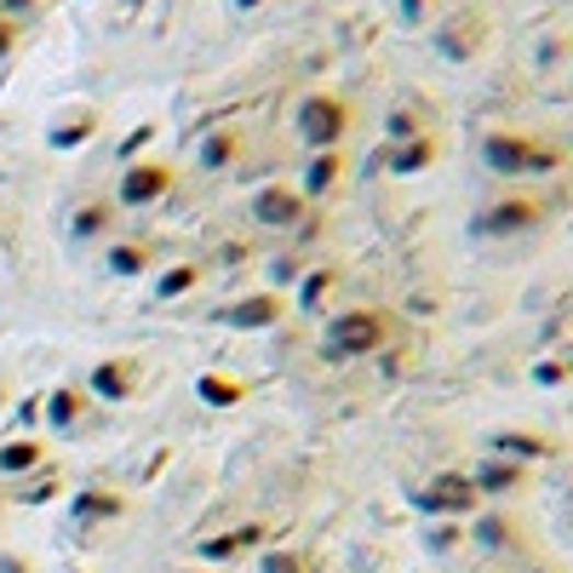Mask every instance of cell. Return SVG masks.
Wrapping results in <instances>:
<instances>
[{"label": "cell", "instance_id": "52a82bcc", "mask_svg": "<svg viewBox=\"0 0 573 573\" xmlns=\"http://www.w3.org/2000/svg\"><path fill=\"white\" fill-rule=\"evenodd\" d=\"M305 195H298V184H264L253 195V224H264V230H293V224H305Z\"/></svg>", "mask_w": 573, "mask_h": 573}, {"label": "cell", "instance_id": "2e32d148", "mask_svg": "<svg viewBox=\"0 0 573 573\" xmlns=\"http://www.w3.org/2000/svg\"><path fill=\"white\" fill-rule=\"evenodd\" d=\"M87 419V396L81 390H53L46 396V425L53 431H75Z\"/></svg>", "mask_w": 573, "mask_h": 573}, {"label": "cell", "instance_id": "7c38bea8", "mask_svg": "<svg viewBox=\"0 0 573 573\" xmlns=\"http://www.w3.org/2000/svg\"><path fill=\"white\" fill-rule=\"evenodd\" d=\"M431 161H436V138H431V133L385 149V167L396 172V179H419V172H431Z\"/></svg>", "mask_w": 573, "mask_h": 573}, {"label": "cell", "instance_id": "3957f363", "mask_svg": "<svg viewBox=\"0 0 573 573\" xmlns=\"http://www.w3.org/2000/svg\"><path fill=\"white\" fill-rule=\"evenodd\" d=\"M385 316L379 310H344V316H328V328H321V351L333 362H362L385 344Z\"/></svg>", "mask_w": 573, "mask_h": 573}, {"label": "cell", "instance_id": "d6986e66", "mask_svg": "<svg viewBox=\"0 0 573 573\" xmlns=\"http://www.w3.org/2000/svg\"><path fill=\"white\" fill-rule=\"evenodd\" d=\"M104 270H110V276H144V270H149V247H138V241H115L110 253H104Z\"/></svg>", "mask_w": 573, "mask_h": 573}, {"label": "cell", "instance_id": "cb8c5ba5", "mask_svg": "<svg viewBox=\"0 0 573 573\" xmlns=\"http://www.w3.org/2000/svg\"><path fill=\"white\" fill-rule=\"evenodd\" d=\"M328 293H333V270H305L298 276V310H316Z\"/></svg>", "mask_w": 573, "mask_h": 573}, {"label": "cell", "instance_id": "1f68e13d", "mask_svg": "<svg viewBox=\"0 0 573 573\" xmlns=\"http://www.w3.org/2000/svg\"><path fill=\"white\" fill-rule=\"evenodd\" d=\"M35 7H41V0H0V18H12V23H18L23 12H35Z\"/></svg>", "mask_w": 573, "mask_h": 573}, {"label": "cell", "instance_id": "e0dca14e", "mask_svg": "<svg viewBox=\"0 0 573 573\" xmlns=\"http://www.w3.org/2000/svg\"><path fill=\"white\" fill-rule=\"evenodd\" d=\"M264 528H236V534H213V539H202V562L207 568H218V562H230L236 551H247Z\"/></svg>", "mask_w": 573, "mask_h": 573}, {"label": "cell", "instance_id": "8fae6325", "mask_svg": "<svg viewBox=\"0 0 573 573\" xmlns=\"http://www.w3.org/2000/svg\"><path fill=\"white\" fill-rule=\"evenodd\" d=\"M470 488H477V500H505V493L522 488V465H511V459H500V454H488V459L477 465V477H470Z\"/></svg>", "mask_w": 573, "mask_h": 573}, {"label": "cell", "instance_id": "d6a6232c", "mask_svg": "<svg viewBox=\"0 0 573 573\" xmlns=\"http://www.w3.org/2000/svg\"><path fill=\"white\" fill-rule=\"evenodd\" d=\"M12 46H18V23L0 18V58H12Z\"/></svg>", "mask_w": 573, "mask_h": 573}, {"label": "cell", "instance_id": "83f0119b", "mask_svg": "<svg viewBox=\"0 0 573 573\" xmlns=\"http://www.w3.org/2000/svg\"><path fill=\"white\" fill-rule=\"evenodd\" d=\"M402 23H431V0H396Z\"/></svg>", "mask_w": 573, "mask_h": 573}, {"label": "cell", "instance_id": "f546056e", "mask_svg": "<svg viewBox=\"0 0 573 573\" xmlns=\"http://www.w3.org/2000/svg\"><path fill=\"white\" fill-rule=\"evenodd\" d=\"M149 138H156V127H138V133H133L127 144H121V161H138V149H144Z\"/></svg>", "mask_w": 573, "mask_h": 573}, {"label": "cell", "instance_id": "ac0fdd59", "mask_svg": "<svg viewBox=\"0 0 573 573\" xmlns=\"http://www.w3.org/2000/svg\"><path fill=\"white\" fill-rule=\"evenodd\" d=\"M41 454H46V447H41L35 436L7 442V447H0V477H23V470H35V465H41Z\"/></svg>", "mask_w": 573, "mask_h": 573}, {"label": "cell", "instance_id": "5b68a950", "mask_svg": "<svg viewBox=\"0 0 573 573\" xmlns=\"http://www.w3.org/2000/svg\"><path fill=\"white\" fill-rule=\"evenodd\" d=\"M534 224H545V207L534 195H505V202L477 213V236H528Z\"/></svg>", "mask_w": 573, "mask_h": 573}, {"label": "cell", "instance_id": "ffe728a7", "mask_svg": "<svg viewBox=\"0 0 573 573\" xmlns=\"http://www.w3.org/2000/svg\"><path fill=\"white\" fill-rule=\"evenodd\" d=\"M493 447H500V459L522 465V459H545L551 447H545L539 436H522V431H505V436H493Z\"/></svg>", "mask_w": 573, "mask_h": 573}, {"label": "cell", "instance_id": "44dd1931", "mask_svg": "<svg viewBox=\"0 0 573 573\" xmlns=\"http://www.w3.org/2000/svg\"><path fill=\"white\" fill-rule=\"evenodd\" d=\"M104 230H110V207H104V202L75 207V218H69V236H75V241H92V236H104Z\"/></svg>", "mask_w": 573, "mask_h": 573}, {"label": "cell", "instance_id": "7a4b0ae2", "mask_svg": "<svg viewBox=\"0 0 573 573\" xmlns=\"http://www.w3.org/2000/svg\"><path fill=\"white\" fill-rule=\"evenodd\" d=\"M293 133L305 138L310 156H316V149H339L344 133H351V104H344L339 92H310V98H298Z\"/></svg>", "mask_w": 573, "mask_h": 573}, {"label": "cell", "instance_id": "30bf717a", "mask_svg": "<svg viewBox=\"0 0 573 573\" xmlns=\"http://www.w3.org/2000/svg\"><path fill=\"white\" fill-rule=\"evenodd\" d=\"M241 161V127H207L195 144V167L202 172H230Z\"/></svg>", "mask_w": 573, "mask_h": 573}, {"label": "cell", "instance_id": "4dcf8cb0", "mask_svg": "<svg viewBox=\"0 0 573 573\" xmlns=\"http://www.w3.org/2000/svg\"><path fill=\"white\" fill-rule=\"evenodd\" d=\"M53 493H58V482L46 477V482H35V488H23V505H46V500H53Z\"/></svg>", "mask_w": 573, "mask_h": 573}, {"label": "cell", "instance_id": "8992f818", "mask_svg": "<svg viewBox=\"0 0 573 573\" xmlns=\"http://www.w3.org/2000/svg\"><path fill=\"white\" fill-rule=\"evenodd\" d=\"M413 505L425 511V516H447V522H459L470 516L482 500H477V488H470V477H436L431 488H419L413 493Z\"/></svg>", "mask_w": 573, "mask_h": 573}, {"label": "cell", "instance_id": "4fadbf2b", "mask_svg": "<svg viewBox=\"0 0 573 573\" xmlns=\"http://www.w3.org/2000/svg\"><path fill=\"white\" fill-rule=\"evenodd\" d=\"M477 35H482L477 18H447V23H436V53L447 64H465L470 53H477Z\"/></svg>", "mask_w": 573, "mask_h": 573}, {"label": "cell", "instance_id": "8d00e7d4", "mask_svg": "<svg viewBox=\"0 0 573 573\" xmlns=\"http://www.w3.org/2000/svg\"><path fill=\"white\" fill-rule=\"evenodd\" d=\"M562 367H568V379H573V351H568V356H562Z\"/></svg>", "mask_w": 573, "mask_h": 573}, {"label": "cell", "instance_id": "e575fe53", "mask_svg": "<svg viewBox=\"0 0 573 573\" xmlns=\"http://www.w3.org/2000/svg\"><path fill=\"white\" fill-rule=\"evenodd\" d=\"M534 379H539V385H562V379H568V367H562V362H551V367H539Z\"/></svg>", "mask_w": 573, "mask_h": 573}, {"label": "cell", "instance_id": "ba28073f", "mask_svg": "<svg viewBox=\"0 0 573 573\" xmlns=\"http://www.w3.org/2000/svg\"><path fill=\"white\" fill-rule=\"evenodd\" d=\"M224 321H230V328H241V333H264V328H276V321H282V298H276V287H270V293H247V298H236V305L224 310Z\"/></svg>", "mask_w": 573, "mask_h": 573}, {"label": "cell", "instance_id": "f1b7e54d", "mask_svg": "<svg viewBox=\"0 0 573 573\" xmlns=\"http://www.w3.org/2000/svg\"><path fill=\"white\" fill-rule=\"evenodd\" d=\"M298 276H305V270H298V259H282L276 270H270V282H276V287H293Z\"/></svg>", "mask_w": 573, "mask_h": 573}, {"label": "cell", "instance_id": "5bb4252c", "mask_svg": "<svg viewBox=\"0 0 573 573\" xmlns=\"http://www.w3.org/2000/svg\"><path fill=\"white\" fill-rule=\"evenodd\" d=\"M92 133H98V110L81 104V110H69V115H58L53 127H46V144L53 149H81Z\"/></svg>", "mask_w": 573, "mask_h": 573}, {"label": "cell", "instance_id": "9a60e30c", "mask_svg": "<svg viewBox=\"0 0 573 573\" xmlns=\"http://www.w3.org/2000/svg\"><path fill=\"white\" fill-rule=\"evenodd\" d=\"M133 362H98L92 367V396H98V402H127V396H133Z\"/></svg>", "mask_w": 573, "mask_h": 573}, {"label": "cell", "instance_id": "74e56055", "mask_svg": "<svg viewBox=\"0 0 573 573\" xmlns=\"http://www.w3.org/2000/svg\"><path fill=\"white\" fill-rule=\"evenodd\" d=\"M190 573H218V568H190Z\"/></svg>", "mask_w": 573, "mask_h": 573}, {"label": "cell", "instance_id": "836d02e7", "mask_svg": "<svg viewBox=\"0 0 573 573\" xmlns=\"http://www.w3.org/2000/svg\"><path fill=\"white\" fill-rule=\"evenodd\" d=\"M477 534H482L488 545H500V539H511V528H505V522H500V516H493V522H482V528H477Z\"/></svg>", "mask_w": 573, "mask_h": 573}, {"label": "cell", "instance_id": "7402d4cb", "mask_svg": "<svg viewBox=\"0 0 573 573\" xmlns=\"http://www.w3.org/2000/svg\"><path fill=\"white\" fill-rule=\"evenodd\" d=\"M195 396H202L207 408H236V402H241V385H236V379H224V373H202Z\"/></svg>", "mask_w": 573, "mask_h": 573}, {"label": "cell", "instance_id": "6da1fadb", "mask_svg": "<svg viewBox=\"0 0 573 573\" xmlns=\"http://www.w3.org/2000/svg\"><path fill=\"white\" fill-rule=\"evenodd\" d=\"M482 167L493 179H545V172L562 167V156L551 144H539L534 133H488L482 138Z\"/></svg>", "mask_w": 573, "mask_h": 573}, {"label": "cell", "instance_id": "277c9868", "mask_svg": "<svg viewBox=\"0 0 573 573\" xmlns=\"http://www.w3.org/2000/svg\"><path fill=\"white\" fill-rule=\"evenodd\" d=\"M172 195V167L167 161H127L121 167V179H115V202L127 207V213H144V207H156Z\"/></svg>", "mask_w": 573, "mask_h": 573}, {"label": "cell", "instance_id": "9c48e42d", "mask_svg": "<svg viewBox=\"0 0 573 573\" xmlns=\"http://www.w3.org/2000/svg\"><path fill=\"white\" fill-rule=\"evenodd\" d=\"M339 179H344V149H316V156H305V172H298V195L321 202Z\"/></svg>", "mask_w": 573, "mask_h": 573}, {"label": "cell", "instance_id": "d590c367", "mask_svg": "<svg viewBox=\"0 0 573 573\" xmlns=\"http://www.w3.org/2000/svg\"><path fill=\"white\" fill-rule=\"evenodd\" d=\"M264 7V0H236V12H259Z\"/></svg>", "mask_w": 573, "mask_h": 573}, {"label": "cell", "instance_id": "603a6c76", "mask_svg": "<svg viewBox=\"0 0 573 573\" xmlns=\"http://www.w3.org/2000/svg\"><path fill=\"white\" fill-rule=\"evenodd\" d=\"M385 138L390 144H408V138H425V121H419L408 104H396L390 115H385Z\"/></svg>", "mask_w": 573, "mask_h": 573}, {"label": "cell", "instance_id": "d4e9b609", "mask_svg": "<svg viewBox=\"0 0 573 573\" xmlns=\"http://www.w3.org/2000/svg\"><path fill=\"white\" fill-rule=\"evenodd\" d=\"M195 282H202V270H195V264H172L167 276H156V298H184Z\"/></svg>", "mask_w": 573, "mask_h": 573}, {"label": "cell", "instance_id": "4316f807", "mask_svg": "<svg viewBox=\"0 0 573 573\" xmlns=\"http://www.w3.org/2000/svg\"><path fill=\"white\" fill-rule=\"evenodd\" d=\"M259 573H310V557H305V551H287V545H276V551H264Z\"/></svg>", "mask_w": 573, "mask_h": 573}, {"label": "cell", "instance_id": "484cf974", "mask_svg": "<svg viewBox=\"0 0 573 573\" xmlns=\"http://www.w3.org/2000/svg\"><path fill=\"white\" fill-rule=\"evenodd\" d=\"M75 516H81V522L121 516V500H115V493H104V488H98V493H81V500H75Z\"/></svg>", "mask_w": 573, "mask_h": 573}]
</instances>
